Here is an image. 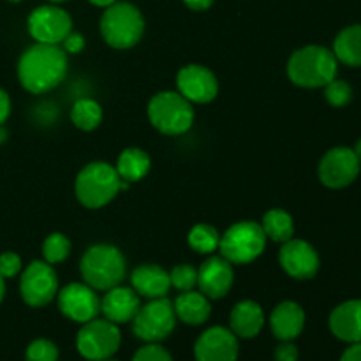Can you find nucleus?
<instances>
[{
  "mask_svg": "<svg viewBox=\"0 0 361 361\" xmlns=\"http://www.w3.org/2000/svg\"><path fill=\"white\" fill-rule=\"evenodd\" d=\"M67 74V55L59 44L30 46L18 62V78L32 94H44L63 81Z\"/></svg>",
  "mask_w": 361,
  "mask_h": 361,
  "instance_id": "1",
  "label": "nucleus"
},
{
  "mask_svg": "<svg viewBox=\"0 0 361 361\" xmlns=\"http://www.w3.org/2000/svg\"><path fill=\"white\" fill-rule=\"evenodd\" d=\"M337 56L324 46H305L293 53L288 62L289 80L303 88L326 87L337 78Z\"/></svg>",
  "mask_w": 361,
  "mask_h": 361,
  "instance_id": "2",
  "label": "nucleus"
},
{
  "mask_svg": "<svg viewBox=\"0 0 361 361\" xmlns=\"http://www.w3.org/2000/svg\"><path fill=\"white\" fill-rule=\"evenodd\" d=\"M80 270L90 288L108 291L116 288L126 277V257L116 247L101 243L83 254Z\"/></svg>",
  "mask_w": 361,
  "mask_h": 361,
  "instance_id": "3",
  "label": "nucleus"
},
{
  "mask_svg": "<svg viewBox=\"0 0 361 361\" xmlns=\"http://www.w3.org/2000/svg\"><path fill=\"white\" fill-rule=\"evenodd\" d=\"M145 32L143 14L129 2H115L106 7L101 18V34L109 46L118 49L133 48Z\"/></svg>",
  "mask_w": 361,
  "mask_h": 361,
  "instance_id": "4",
  "label": "nucleus"
},
{
  "mask_svg": "<svg viewBox=\"0 0 361 361\" xmlns=\"http://www.w3.org/2000/svg\"><path fill=\"white\" fill-rule=\"evenodd\" d=\"M120 176L108 162L85 166L76 178V197L87 208H101L115 200L120 190Z\"/></svg>",
  "mask_w": 361,
  "mask_h": 361,
  "instance_id": "5",
  "label": "nucleus"
},
{
  "mask_svg": "<svg viewBox=\"0 0 361 361\" xmlns=\"http://www.w3.org/2000/svg\"><path fill=\"white\" fill-rule=\"evenodd\" d=\"M148 118L152 126L168 136L187 133L194 122L192 102L180 92H161L148 102Z\"/></svg>",
  "mask_w": 361,
  "mask_h": 361,
  "instance_id": "6",
  "label": "nucleus"
},
{
  "mask_svg": "<svg viewBox=\"0 0 361 361\" xmlns=\"http://www.w3.org/2000/svg\"><path fill=\"white\" fill-rule=\"evenodd\" d=\"M267 247L263 226L252 221L236 222L221 236L222 257L231 264H247L257 259Z\"/></svg>",
  "mask_w": 361,
  "mask_h": 361,
  "instance_id": "7",
  "label": "nucleus"
},
{
  "mask_svg": "<svg viewBox=\"0 0 361 361\" xmlns=\"http://www.w3.org/2000/svg\"><path fill=\"white\" fill-rule=\"evenodd\" d=\"M176 324L175 307L168 298L150 300L145 307H140L133 319V330L143 342H161L173 334Z\"/></svg>",
  "mask_w": 361,
  "mask_h": 361,
  "instance_id": "8",
  "label": "nucleus"
},
{
  "mask_svg": "<svg viewBox=\"0 0 361 361\" xmlns=\"http://www.w3.org/2000/svg\"><path fill=\"white\" fill-rule=\"evenodd\" d=\"M122 335L118 326L108 319H92L78 331L76 348L83 358L90 361L108 360L118 351Z\"/></svg>",
  "mask_w": 361,
  "mask_h": 361,
  "instance_id": "9",
  "label": "nucleus"
},
{
  "mask_svg": "<svg viewBox=\"0 0 361 361\" xmlns=\"http://www.w3.org/2000/svg\"><path fill=\"white\" fill-rule=\"evenodd\" d=\"M21 298L30 307H44L59 295V279L49 263L34 261L25 268L20 282Z\"/></svg>",
  "mask_w": 361,
  "mask_h": 361,
  "instance_id": "10",
  "label": "nucleus"
},
{
  "mask_svg": "<svg viewBox=\"0 0 361 361\" xmlns=\"http://www.w3.org/2000/svg\"><path fill=\"white\" fill-rule=\"evenodd\" d=\"M32 37L42 44H60L73 32V20L67 11L56 6H41L34 9L27 21Z\"/></svg>",
  "mask_w": 361,
  "mask_h": 361,
  "instance_id": "11",
  "label": "nucleus"
},
{
  "mask_svg": "<svg viewBox=\"0 0 361 361\" xmlns=\"http://www.w3.org/2000/svg\"><path fill=\"white\" fill-rule=\"evenodd\" d=\"M360 168L361 162L353 148H331L319 162V180L328 189H344L358 178Z\"/></svg>",
  "mask_w": 361,
  "mask_h": 361,
  "instance_id": "12",
  "label": "nucleus"
},
{
  "mask_svg": "<svg viewBox=\"0 0 361 361\" xmlns=\"http://www.w3.org/2000/svg\"><path fill=\"white\" fill-rule=\"evenodd\" d=\"M59 309L71 321L83 324L97 317L101 312V300L94 288L74 282L59 293Z\"/></svg>",
  "mask_w": 361,
  "mask_h": 361,
  "instance_id": "13",
  "label": "nucleus"
},
{
  "mask_svg": "<svg viewBox=\"0 0 361 361\" xmlns=\"http://www.w3.org/2000/svg\"><path fill=\"white\" fill-rule=\"evenodd\" d=\"M279 259H281L286 274L298 281L314 279L319 270V256H317L316 249L303 240H288L282 245Z\"/></svg>",
  "mask_w": 361,
  "mask_h": 361,
  "instance_id": "14",
  "label": "nucleus"
},
{
  "mask_svg": "<svg viewBox=\"0 0 361 361\" xmlns=\"http://www.w3.org/2000/svg\"><path fill=\"white\" fill-rule=\"evenodd\" d=\"M178 92L190 102L207 104L214 101L219 92V83L215 74L203 66H187L176 76Z\"/></svg>",
  "mask_w": 361,
  "mask_h": 361,
  "instance_id": "15",
  "label": "nucleus"
},
{
  "mask_svg": "<svg viewBox=\"0 0 361 361\" xmlns=\"http://www.w3.org/2000/svg\"><path fill=\"white\" fill-rule=\"evenodd\" d=\"M196 361H236L238 341L231 330L214 326L204 331L194 345Z\"/></svg>",
  "mask_w": 361,
  "mask_h": 361,
  "instance_id": "16",
  "label": "nucleus"
},
{
  "mask_svg": "<svg viewBox=\"0 0 361 361\" xmlns=\"http://www.w3.org/2000/svg\"><path fill=\"white\" fill-rule=\"evenodd\" d=\"M233 264L224 257H210L197 270V286L207 298H224L233 288Z\"/></svg>",
  "mask_w": 361,
  "mask_h": 361,
  "instance_id": "17",
  "label": "nucleus"
},
{
  "mask_svg": "<svg viewBox=\"0 0 361 361\" xmlns=\"http://www.w3.org/2000/svg\"><path fill=\"white\" fill-rule=\"evenodd\" d=\"M140 295L133 288H116L108 289L106 296L101 302V312L106 319L115 324L129 323L136 317L140 310Z\"/></svg>",
  "mask_w": 361,
  "mask_h": 361,
  "instance_id": "18",
  "label": "nucleus"
},
{
  "mask_svg": "<svg viewBox=\"0 0 361 361\" xmlns=\"http://www.w3.org/2000/svg\"><path fill=\"white\" fill-rule=\"evenodd\" d=\"M328 323L338 341L349 344L361 342V300H349L335 307Z\"/></svg>",
  "mask_w": 361,
  "mask_h": 361,
  "instance_id": "19",
  "label": "nucleus"
},
{
  "mask_svg": "<svg viewBox=\"0 0 361 361\" xmlns=\"http://www.w3.org/2000/svg\"><path fill=\"white\" fill-rule=\"evenodd\" d=\"M270 326L279 341H295L305 326V312L295 302H282L274 309Z\"/></svg>",
  "mask_w": 361,
  "mask_h": 361,
  "instance_id": "20",
  "label": "nucleus"
},
{
  "mask_svg": "<svg viewBox=\"0 0 361 361\" xmlns=\"http://www.w3.org/2000/svg\"><path fill=\"white\" fill-rule=\"evenodd\" d=\"M133 289L145 298H164L171 288L169 274L157 264H143L133 271Z\"/></svg>",
  "mask_w": 361,
  "mask_h": 361,
  "instance_id": "21",
  "label": "nucleus"
},
{
  "mask_svg": "<svg viewBox=\"0 0 361 361\" xmlns=\"http://www.w3.org/2000/svg\"><path fill=\"white\" fill-rule=\"evenodd\" d=\"M229 324H231V331L236 337L254 338L263 330L264 312L259 303L252 302V300H245V302H240L231 310Z\"/></svg>",
  "mask_w": 361,
  "mask_h": 361,
  "instance_id": "22",
  "label": "nucleus"
},
{
  "mask_svg": "<svg viewBox=\"0 0 361 361\" xmlns=\"http://www.w3.org/2000/svg\"><path fill=\"white\" fill-rule=\"evenodd\" d=\"M175 314L180 321L190 326H200L207 323L212 314V305L203 293L183 291L175 302Z\"/></svg>",
  "mask_w": 361,
  "mask_h": 361,
  "instance_id": "23",
  "label": "nucleus"
},
{
  "mask_svg": "<svg viewBox=\"0 0 361 361\" xmlns=\"http://www.w3.org/2000/svg\"><path fill=\"white\" fill-rule=\"evenodd\" d=\"M334 55L349 67H361V25H349L334 41Z\"/></svg>",
  "mask_w": 361,
  "mask_h": 361,
  "instance_id": "24",
  "label": "nucleus"
},
{
  "mask_svg": "<svg viewBox=\"0 0 361 361\" xmlns=\"http://www.w3.org/2000/svg\"><path fill=\"white\" fill-rule=\"evenodd\" d=\"M115 169L123 182H140L150 171V157L141 148H127L120 154Z\"/></svg>",
  "mask_w": 361,
  "mask_h": 361,
  "instance_id": "25",
  "label": "nucleus"
},
{
  "mask_svg": "<svg viewBox=\"0 0 361 361\" xmlns=\"http://www.w3.org/2000/svg\"><path fill=\"white\" fill-rule=\"evenodd\" d=\"M261 226H263V231L267 235V238H271L274 242L286 243L295 235V222H293V217L288 212L279 210V208L267 212Z\"/></svg>",
  "mask_w": 361,
  "mask_h": 361,
  "instance_id": "26",
  "label": "nucleus"
},
{
  "mask_svg": "<svg viewBox=\"0 0 361 361\" xmlns=\"http://www.w3.org/2000/svg\"><path fill=\"white\" fill-rule=\"evenodd\" d=\"M71 120L81 130H94L102 122V109L92 99H80L71 109Z\"/></svg>",
  "mask_w": 361,
  "mask_h": 361,
  "instance_id": "27",
  "label": "nucleus"
},
{
  "mask_svg": "<svg viewBox=\"0 0 361 361\" xmlns=\"http://www.w3.org/2000/svg\"><path fill=\"white\" fill-rule=\"evenodd\" d=\"M189 245L200 254H212L221 245V235L210 224H196L189 233Z\"/></svg>",
  "mask_w": 361,
  "mask_h": 361,
  "instance_id": "28",
  "label": "nucleus"
},
{
  "mask_svg": "<svg viewBox=\"0 0 361 361\" xmlns=\"http://www.w3.org/2000/svg\"><path fill=\"white\" fill-rule=\"evenodd\" d=\"M71 252V242L67 236L62 233H51L48 238L42 243V256H44L46 263L49 264H59L67 259Z\"/></svg>",
  "mask_w": 361,
  "mask_h": 361,
  "instance_id": "29",
  "label": "nucleus"
},
{
  "mask_svg": "<svg viewBox=\"0 0 361 361\" xmlns=\"http://www.w3.org/2000/svg\"><path fill=\"white\" fill-rule=\"evenodd\" d=\"M324 97L331 106L342 108V106H348L353 101V88L348 81L335 78L324 87Z\"/></svg>",
  "mask_w": 361,
  "mask_h": 361,
  "instance_id": "30",
  "label": "nucleus"
},
{
  "mask_svg": "<svg viewBox=\"0 0 361 361\" xmlns=\"http://www.w3.org/2000/svg\"><path fill=\"white\" fill-rule=\"evenodd\" d=\"M169 281L178 291H190L197 286V270L190 264H178L169 274Z\"/></svg>",
  "mask_w": 361,
  "mask_h": 361,
  "instance_id": "31",
  "label": "nucleus"
},
{
  "mask_svg": "<svg viewBox=\"0 0 361 361\" xmlns=\"http://www.w3.org/2000/svg\"><path fill=\"white\" fill-rule=\"evenodd\" d=\"M59 348L48 338H37L27 348V361H56Z\"/></svg>",
  "mask_w": 361,
  "mask_h": 361,
  "instance_id": "32",
  "label": "nucleus"
},
{
  "mask_svg": "<svg viewBox=\"0 0 361 361\" xmlns=\"http://www.w3.org/2000/svg\"><path fill=\"white\" fill-rule=\"evenodd\" d=\"M133 361H173V358L162 345H159L157 342L155 344L152 342V344H147L141 349H137Z\"/></svg>",
  "mask_w": 361,
  "mask_h": 361,
  "instance_id": "33",
  "label": "nucleus"
},
{
  "mask_svg": "<svg viewBox=\"0 0 361 361\" xmlns=\"http://www.w3.org/2000/svg\"><path fill=\"white\" fill-rule=\"evenodd\" d=\"M21 259L16 252L0 254V277L13 279L20 274Z\"/></svg>",
  "mask_w": 361,
  "mask_h": 361,
  "instance_id": "34",
  "label": "nucleus"
},
{
  "mask_svg": "<svg viewBox=\"0 0 361 361\" xmlns=\"http://www.w3.org/2000/svg\"><path fill=\"white\" fill-rule=\"evenodd\" d=\"M275 361H298V348L293 344V341H282L275 348Z\"/></svg>",
  "mask_w": 361,
  "mask_h": 361,
  "instance_id": "35",
  "label": "nucleus"
},
{
  "mask_svg": "<svg viewBox=\"0 0 361 361\" xmlns=\"http://www.w3.org/2000/svg\"><path fill=\"white\" fill-rule=\"evenodd\" d=\"M63 48L69 53H80L85 48V37L81 34H74L71 32L66 39H63Z\"/></svg>",
  "mask_w": 361,
  "mask_h": 361,
  "instance_id": "36",
  "label": "nucleus"
},
{
  "mask_svg": "<svg viewBox=\"0 0 361 361\" xmlns=\"http://www.w3.org/2000/svg\"><path fill=\"white\" fill-rule=\"evenodd\" d=\"M9 115H11V99L9 95L0 88V126L6 122Z\"/></svg>",
  "mask_w": 361,
  "mask_h": 361,
  "instance_id": "37",
  "label": "nucleus"
},
{
  "mask_svg": "<svg viewBox=\"0 0 361 361\" xmlns=\"http://www.w3.org/2000/svg\"><path fill=\"white\" fill-rule=\"evenodd\" d=\"M341 361H361V342L351 344L342 355Z\"/></svg>",
  "mask_w": 361,
  "mask_h": 361,
  "instance_id": "38",
  "label": "nucleus"
},
{
  "mask_svg": "<svg viewBox=\"0 0 361 361\" xmlns=\"http://www.w3.org/2000/svg\"><path fill=\"white\" fill-rule=\"evenodd\" d=\"M183 2L192 11H207L214 4V0H183Z\"/></svg>",
  "mask_w": 361,
  "mask_h": 361,
  "instance_id": "39",
  "label": "nucleus"
},
{
  "mask_svg": "<svg viewBox=\"0 0 361 361\" xmlns=\"http://www.w3.org/2000/svg\"><path fill=\"white\" fill-rule=\"evenodd\" d=\"M88 2H92L94 6H97V7H109V6H113L116 0H88Z\"/></svg>",
  "mask_w": 361,
  "mask_h": 361,
  "instance_id": "40",
  "label": "nucleus"
},
{
  "mask_svg": "<svg viewBox=\"0 0 361 361\" xmlns=\"http://www.w3.org/2000/svg\"><path fill=\"white\" fill-rule=\"evenodd\" d=\"M353 152H355L356 157H358V161L361 162V140L356 141V145H355V148H353Z\"/></svg>",
  "mask_w": 361,
  "mask_h": 361,
  "instance_id": "41",
  "label": "nucleus"
},
{
  "mask_svg": "<svg viewBox=\"0 0 361 361\" xmlns=\"http://www.w3.org/2000/svg\"><path fill=\"white\" fill-rule=\"evenodd\" d=\"M4 295H6V284H4V279L0 277V302L4 300Z\"/></svg>",
  "mask_w": 361,
  "mask_h": 361,
  "instance_id": "42",
  "label": "nucleus"
},
{
  "mask_svg": "<svg viewBox=\"0 0 361 361\" xmlns=\"http://www.w3.org/2000/svg\"><path fill=\"white\" fill-rule=\"evenodd\" d=\"M6 137H7L6 129H4V127L0 126V143H4V141H6Z\"/></svg>",
  "mask_w": 361,
  "mask_h": 361,
  "instance_id": "43",
  "label": "nucleus"
},
{
  "mask_svg": "<svg viewBox=\"0 0 361 361\" xmlns=\"http://www.w3.org/2000/svg\"><path fill=\"white\" fill-rule=\"evenodd\" d=\"M49 2H63V0H49Z\"/></svg>",
  "mask_w": 361,
  "mask_h": 361,
  "instance_id": "44",
  "label": "nucleus"
},
{
  "mask_svg": "<svg viewBox=\"0 0 361 361\" xmlns=\"http://www.w3.org/2000/svg\"><path fill=\"white\" fill-rule=\"evenodd\" d=\"M101 361H116V360H111V358H108V360H101Z\"/></svg>",
  "mask_w": 361,
  "mask_h": 361,
  "instance_id": "45",
  "label": "nucleus"
},
{
  "mask_svg": "<svg viewBox=\"0 0 361 361\" xmlns=\"http://www.w3.org/2000/svg\"><path fill=\"white\" fill-rule=\"evenodd\" d=\"M9 2H21V0H9Z\"/></svg>",
  "mask_w": 361,
  "mask_h": 361,
  "instance_id": "46",
  "label": "nucleus"
}]
</instances>
